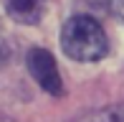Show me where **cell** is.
I'll return each mask as SVG.
<instances>
[{"label": "cell", "mask_w": 124, "mask_h": 122, "mask_svg": "<svg viewBox=\"0 0 124 122\" xmlns=\"http://www.w3.org/2000/svg\"><path fill=\"white\" fill-rule=\"evenodd\" d=\"M61 48L69 59L91 64L109 53V38L94 15H71L61 28Z\"/></svg>", "instance_id": "6da1fadb"}, {"label": "cell", "mask_w": 124, "mask_h": 122, "mask_svg": "<svg viewBox=\"0 0 124 122\" xmlns=\"http://www.w3.org/2000/svg\"><path fill=\"white\" fill-rule=\"evenodd\" d=\"M28 71L33 74V79L41 84V89H46L53 97L63 94V79H61V71L56 66L53 53L46 48H31L28 51Z\"/></svg>", "instance_id": "7a4b0ae2"}, {"label": "cell", "mask_w": 124, "mask_h": 122, "mask_svg": "<svg viewBox=\"0 0 124 122\" xmlns=\"http://www.w3.org/2000/svg\"><path fill=\"white\" fill-rule=\"evenodd\" d=\"M48 0H5L8 13L18 23H38Z\"/></svg>", "instance_id": "3957f363"}, {"label": "cell", "mask_w": 124, "mask_h": 122, "mask_svg": "<svg viewBox=\"0 0 124 122\" xmlns=\"http://www.w3.org/2000/svg\"><path fill=\"white\" fill-rule=\"evenodd\" d=\"M69 122H124V102L109 104V107H101V109H89L84 114H76Z\"/></svg>", "instance_id": "277c9868"}, {"label": "cell", "mask_w": 124, "mask_h": 122, "mask_svg": "<svg viewBox=\"0 0 124 122\" xmlns=\"http://www.w3.org/2000/svg\"><path fill=\"white\" fill-rule=\"evenodd\" d=\"M84 5H91L94 13H106L109 10V0H81Z\"/></svg>", "instance_id": "5b68a950"}, {"label": "cell", "mask_w": 124, "mask_h": 122, "mask_svg": "<svg viewBox=\"0 0 124 122\" xmlns=\"http://www.w3.org/2000/svg\"><path fill=\"white\" fill-rule=\"evenodd\" d=\"M0 122H13L10 117H3V114H0Z\"/></svg>", "instance_id": "8992f818"}]
</instances>
